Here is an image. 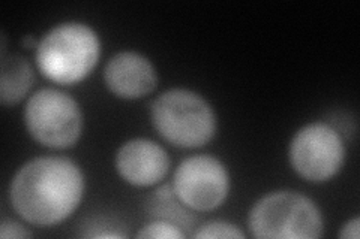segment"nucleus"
Masks as SVG:
<instances>
[{"instance_id": "nucleus-1", "label": "nucleus", "mask_w": 360, "mask_h": 239, "mask_svg": "<svg viewBox=\"0 0 360 239\" xmlns=\"http://www.w3.org/2000/svg\"><path fill=\"white\" fill-rule=\"evenodd\" d=\"M84 195V177L66 157H38L22 165L9 187L11 205L18 215L35 226L65 221Z\"/></svg>"}, {"instance_id": "nucleus-2", "label": "nucleus", "mask_w": 360, "mask_h": 239, "mask_svg": "<svg viewBox=\"0 0 360 239\" xmlns=\"http://www.w3.org/2000/svg\"><path fill=\"white\" fill-rule=\"evenodd\" d=\"M101 57L98 33L84 22H62L49 30L37 45L39 72L51 83L77 84L86 79Z\"/></svg>"}, {"instance_id": "nucleus-3", "label": "nucleus", "mask_w": 360, "mask_h": 239, "mask_svg": "<svg viewBox=\"0 0 360 239\" xmlns=\"http://www.w3.org/2000/svg\"><path fill=\"white\" fill-rule=\"evenodd\" d=\"M150 120L167 142L180 148H200L217 133V116L207 100L185 88L168 90L158 97Z\"/></svg>"}, {"instance_id": "nucleus-4", "label": "nucleus", "mask_w": 360, "mask_h": 239, "mask_svg": "<svg viewBox=\"0 0 360 239\" xmlns=\"http://www.w3.org/2000/svg\"><path fill=\"white\" fill-rule=\"evenodd\" d=\"M248 226L252 236L260 239H317L323 233V217L314 200L284 190L258 200Z\"/></svg>"}, {"instance_id": "nucleus-5", "label": "nucleus", "mask_w": 360, "mask_h": 239, "mask_svg": "<svg viewBox=\"0 0 360 239\" xmlns=\"http://www.w3.org/2000/svg\"><path fill=\"white\" fill-rule=\"evenodd\" d=\"M25 123L33 139L54 150L75 145L83 130L80 107L58 88H42L27 100Z\"/></svg>"}, {"instance_id": "nucleus-6", "label": "nucleus", "mask_w": 360, "mask_h": 239, "mask_svg": "<svg viewBox=\"0 0 360 239\" xmlns=\"http://www.w3.org/2000/svg\"><path fill=\"white\" fill-rule=\"evenodd\" d=\"M290 163L297 175L312 183H324L340 172L345 146L341 135L326 123H309L292 136Z\"/></svg>"}, {"instance_id": "nucleus-7", "label": "nucleus", "mask_w": 360, "mask_h": 239, "mask_svg": "<svg viewBox=\"0 0 360 239\" xmlns=\"http://www.w3.org/2000/svg\"><path fill=\"white\" fill-rule=\"evenodd\" d=\"M172 186L186 208L213 211L229 196L230 177L217 157L200 154L188 157L179 165Z\"/></svg>"}, {"instance_id": "nucleus-8", "label": "nucleus", "mask_w": 360, "mask_h": 239, "mask_svg": "<svg viewBox=\"0 0 360 239\" xmlns=\"http://www.w3.org/2000/svg\"><path fill=\"white\" fill-rule=\"evenodd\" d=\"M116 169L128 184L150 187L165 178L170 157L164 148L150 139H132L123 144L116 154Z\"/></svg>"}, {"instance_id": "nucleus-9", "label": "nucleus", "mask_w": 360, "mask_h": 239, "mask_svg": "<svg viewBox=\"0 0 360 239\" xmlns=\"http://www.w3.org/2000/svg\"><path fill=\"white\" fill-rule=\"evenodd\" d=\"M110 92L127 100H137L156 88L158 75L148 57L135 51H122L111 57L104 69Z\"/></svg>"}, {"instance_id": "nucleus-10", "label": "nucleus", "mask_w": 360, "mask_h": 239, "mask_svg": "<svg viewBox=\"0 0 360 239\" xmlns=\"http://www.w3.org/2000/svg\"><path fill=\"white\" fill-rule=\"evenodd\" d=\"M35 81L30 63L18 54L2 57L0 100L4 105H15L25 99Z\"/></svg>"}, {"instance_id": "nucleus-11", "label": "nucleus", "mask_w": 360, "mask_h": 239, "mask_svg": "<svg viewBox=\"0 0 360 239\" xmlns=\"http://www.w3.org/2000/svg\"><path fill=\"white\" fill-rule=\"evenodd\" d=\"M152 205V214L161 220H168L179 227H186L191 224V215L185 210L186 207L180 202L173 190V186H162L155 191Z\"/></svg>"}, {"instance_id": "nucleus-12", "label": "nucleus", "mask_w": 360, "mask_h": 239, "mask_svg": "<svg viewBox=\"0 0 360 239\" xmlns=\"http://www.w3.org/2000/svg\"><path fill=\"white\" fill-rule=\"evenodd\" d=\"M139 238H150V239H180L185 238V232L180 227L168 220L156 219L148 226H143L137 233Z\"/></svg>"}, {"instance_id": "nucleus-13", "label": "nucleus", "mask_w": 360, "mask_h": 239, "mask_svg": "<svg viewBox=\"0 0 360 239\" xmlns=\"http://www.w3.org/2000/svg\"><path fill=\"white\" fill-rule=\"evenodd\" d=\"M194 238H222V239H239L245 238L243 232L238 226L225 221H210L205 226H201L200 229L194 233Z\"/></svg>"}, {"instance_id": "nucleus-14", "label": "nucleus", "mask_w": 360, "mask_h": 239, "mask_svg": "<svg viewBox=\"0 0 360 239\" xmlns=\"http://www.w3.org/2000/svg\"><path fill=\"white\" fill-rule=\"evenodd\" d=\"M0 238L25 239V238H32V233L26 229V227H22L15 221L4 220L2 224H0Z\"/></svg>"}, {"instance_id": "nucleus-15", "label": "nucleus", "mask_w": 360, "mask_h": 239, "mask_svg": "<svg viewBox=\"0 0 360 239\" xmlns=\"http://www.w3.org/2000/svg\"><path fill=\"white\" fill-rule=\"evenodd\" d=\"M359 226H360V223H359V219L356 217V219H353V220H348L345 224H344V227L341 229V233H340V236L341 238H348V239H359Z\"/></svg>"}]
</instances>
